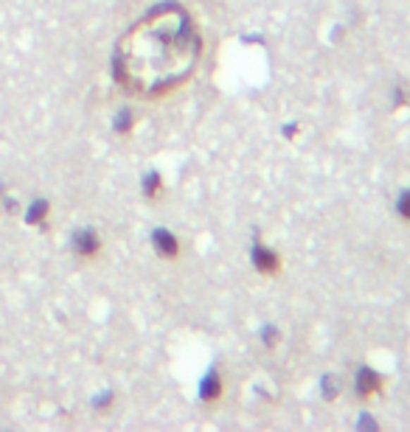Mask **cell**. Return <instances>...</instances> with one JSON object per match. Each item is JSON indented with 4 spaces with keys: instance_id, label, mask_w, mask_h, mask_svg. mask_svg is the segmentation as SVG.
<instances>
[{
    "instance_id": "6da1fadb",
    "label": "cell",
    "mask_w": 410,
    "mask_h": 432,
    "mask_svg": "<svg viewBox=\"0 0 410 432\" xmlns=\"http://www.w3.org/2000/svg\"><path fill=\"white\" fill-rule=\"evenodd\" d=\"M200 59V37L180 6L155 8L116 48V82L141 99H163L186 84Z\"/></svg>"
},
{
    "instance_id": "7a4b0ae2",
    "label": "cell",
    "mask_w": 410,
    "mask_h": 432,
    "mask_svg": "<svg viewBox=\"0 0 410 432\" xmlns=\"http://www.w3.org/2000/svg\"><path fill=\"white\" fill-rule=\"evenodd\" d=\"M73 253L79 255V258H99V253H101V239H99V230H93V227H82V230H76V236H73Z\"/></svg>"
},
{
    "instance_id": "3957f363",
    "label": "cell",
    "mask_w": 410,
    "mask_h": 432,
    "mask_svg": "<svg viewBox=\"0 0 410 432\" xmlns=\"http://www.w3.org/2000/svg\"><path fill=\"white\" fill-rule=\"evenodd\" d=\"M152 244H155V250H158L161 258H178V255H180V241H178V236H175L172 230H166V227H155Z\"/></svg>"
},
{
    "instance_id": "277c9868",
    "label": "cell",
    "mask_w": 410,
    "mask_h": 432,
    "mask_svg": "<svg viewBox=\"0 0 410 432\" xmlns=\"http://www.w3.org/2000/svg\"><path fill=\"white\" fill-rule=\"evenodd\" d=\"M253 264H256V269L261 275H275L281 269V258L270 247H261V244L253 247Z\"/></svg>"
},
{
    "instance_id": "5b68a950",
    "label": "cell",
    "mask_w": 410,
    "mask_h": 432,
    "mask_svg": "<svg viewBox=\"0 0 410 432\" xmlns=\"http://www.w3.org/2000/svg\"><path fill=\"white\" fill-rule=\"evenodd\" d=\"M380 385H383V379H380L371 368H360V374H357V393H360L363 399L377 396V393H380Z\"/></svg>"
},
{
    "instance_id": "8992f818",
    "label": "cell",
    "mask_w": 410,
    "mask_h": 432,
    "mask_svg": "<svg viewBox=\"0 0 410 432\" xmlns=\"http://www.w3.org/2000/svg\"><path fill=\"white\" fill-rule=\"evenodd\" d=\"M219 396H222V379H219V374L216 371H211L208 376L203 379V388H200V399L203 402H219Z\"/></svg>"
},
{
    "instance_id": "52a82bcc",
    "label": "cell",
    "mask_w": 410,
    "mask_h": 432,
    "mask_svg": "<svg viewBox=\"0 0 410 432\" xmlns=\"http://www.w3.org/2000/svg\"><path fill=\"white\" fill-rule=\"evenodd\" d=\"M161 194H163V177H161V172H149L147 180H144V197L147 200H161Z\"/></svg>"
},
{
    "instance_id": "ba28073f",
    "label": "cell",
    "mask_w": 410,
    "mask_h": 432,
    "mask_svg": "<svg viewBox=\"0 0 410 432\" xmlns=\"http://www.w3.org/2000/svg\"><path fill=\"white\" fill-rule=\"evenodd\" d=\"M113 129L118 132V135H127L130 129H132V113L130 110H124L118 118H116V124H113Z\"/></svg>"
},
{
    "instance_id": "9c48e42d",
    "label": "cell",
    "mask_w": 410,
    "mask_h": 432,
    "mask_svg": "<svg viewBox=\"0 0 410 432\" xmlns=\"http://www.w3.org/2000/svg\"><path fill=\"white\" fill-rule=\"evenodd\" d=\"M48 211H51V205L39 200V203H34V205H31V211L25 214V219H28V222H39L42 216H48Z\"/></svg>"
},
{
    "instance_id": "30bf717a",
    "label": "cell",
    "mask_w": 410,
    "mask_h": 432,
    "mask_svg": "<svg viewBox=\"0 0 410 432\" xmlns=\"http://www.w3.org/2000/svg\"><path fill=\"white\" fill-rule=\"evenodd\" d=\"M397 211L402 214V219H408V222H410V191H405V194L399 197V203H397Z\"/></svg>"
}]
</instances>
